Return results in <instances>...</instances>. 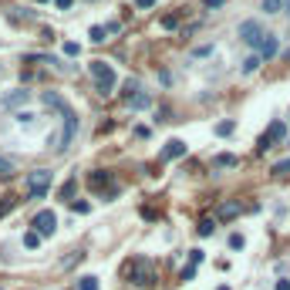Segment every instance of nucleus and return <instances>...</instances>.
Returning <instances> with one entry per match:
<instances>
[{
	"instance_id": "1",
	"label": "nucleus",
	"mask_w": 290,
	"mask_h": 290,
	"mask_svg": "<svg viewBox=\"0 0 290 290\" xmlns=\"http://www.w3.org/2000/svg\"><path fill=\"white\" fill-rule=\"evenodd\" d=\"M74 135H78V115L71 112V115H64V121H61V128L48 139V145L54 148V152H64L68 145L74 142Z\"/></svg>"
},
{
	"instance_id": "2",
	"label": "nucleus",
	"mask_w": 290,
	"mask_h": 290,
	"mask_svg": "<svg viewBox=\"0 0 290 290\" xmlns=\"http://www.w3.org/2000/svg\"><path fill=\"white\" fill-rule=\"evenodd\" d=\"M24 189H27V199H41V196L51 189V172H48V169H34V172H27Z\"/></svg>"
},
{
	"instance_id": "3",
	"label": "nucleus",
	"mask_w": 290,
	"mask_h": 290,
	"mask_svg": "<svg viewBox=\"0 0 290 290\" xmlns=\"http://www.w3.org/2000/svg\"><path fill=\"white\" fill-rule=\"evenodd\" d=\"M91 74H95V81H98V91H101V95H112V91H115V68H112V64H105V61H91Z\"/></svg>"
},
{
	"instance_id": "4",
	"label": "nucleus",
	"mask_w": 290,
	"mask_h": 290,
	"mask_svg": "<svg viewBox=\"0 0 290 290\" xmlns=\"http://www.w3.org/2000/svg\"><path fill=\"white\" fill-rule=\"evenodd\" d=\"M128 277H132V284H135V287H152V284H155L152 263L142 260V257H135V260L128 263Z\"/></svg>"
},
{
	"instance_id": "5",
	"label": "nucleus",
	"mask_w": 290,
	"mask_h": 290,
	"mask_svg": "<svg viewBox=\"0 0 290 290\" xmlns=\"http://www.w3.org/2000/svg\"><path fill=\"white\" fill-rule=\"evenodd\" d=\"M284 139H287V125L277 118V121H270V125H266V132L260 135V142H257V152H266V148L280 145Z\"/></svg>"
},
{
	"instance_id": "6",
	"label": "nucleus",
	"mask_w": 290,
	"mask_h": 290,
	"mask_svg": "<svg viewBox=\"0 0 290 290\" xmlns=\"http://www.w3.org/2000/svg\"><path fill=\"white\" fill-rule=\"evenodd\" d=\"M263 37H266V30H263L260 21H243V24H240V41H243V44H250V48L260 51Z\"/></svg>"
},
{
	"instance_id": "7",
	"label": "nucleus",
	"mask_w": 290,
	"mask_h": 290,
	"mask_svg": "<svg viewBox=\"0 0 290 290\" xmlns=\"http://www.w3.org/2000/svg\"><path fill=\"white\" fill-rule=\"evenodd\" d=\"M30 226H34V233H41V236H51V233L58 230V216H54L51 209H41V213L30 219Z\"/></svg>"
},
{
	"instance_id": "8",
	"label": "nucleus",
	"mask_w": 290,
	"mask_h": 290,
	"mask_svg": "<svg viewBox=\"0 0 290 290\" xmlns=\"http://www.w3.org/2000/svg\"><path fill=\"white\" fill-rule=\"evenodd\" d=\"M41 101H44V108L58 112L61 118H64V115H71V105L64 101V95H61V91H44V95H41Z\"/></svg>"
},
{
	"instance_id": "9",
	"label": "nucleus",
	"mask_w": 290,
	"mask_h": 290,
	"mask_svg": "<svg viewBox=\"0 0 290 290\" xmlns=\"http://www.w3.org/2000/svg\"><path fill=\"white\" fill-rule=\"evenodd\" d=\"M27 101H30V91H24V88H21V91L3 95V98H0V108H21V105H27Z\"/></svg>"
},
{
	"instance_id": "10",
	"label": "nucleus",
	"mask_w": 290,
	"mask_h": 290,
	"mask_svg": "<svg viewBox=\"0 0 290 290\" xmlns=\"http://www.w3.org/2000/svg\"><path fill=\"white\" fill-rule=\"evenodd\" d=\"M186 155V142L182 139H169L166 148H162V159H182Z\"/></svg>"
},
{
	"instance_id": "11",
	"label": "nucleus",
	"mask_w": 290,
	"mask_h": 290,
	"mask_svg": "<svg viewBox=\"0 0 290 290\" xmlns=\"http://www.w3.org/2000/svg\"><path fill=\"white\" fill-rule=\"evenodd\" d=\"M277 51H280V41H277L273 34H266V37H263V44H260V58H263V61H270L273 54H277Z\"/></svg>"
},
{
	"instance_id": "12",
	"label": "nucleus",
	"mask_w": 290,
	"mask_h": 290,
	"mask_svg": "<svg viewBox=\"0 0 290 290\" xmlns=\"http://www.w3.org/2000/svg\"><path fill=\"white\" fill-rule=\"evenodd\" d=\"M240 209H243V206L236 203V199H230V203H219V209H216V219H233V216H240Z\"/></svg>"
},
{
	"instance_id": "13",
	"label": "nucleus",
	"mask_w": 290,
	"mask_h": 290,
	"mask_svg": "<svg viewBox=\"0 0 290 290\" xmlns=\"http://www.w3.org/2000/svg\"><path fill=\"white\" fill-rule=\"evenodd\" d=\"M88 186H91V189H105V186L112 189V172H101V169L91 172V175H88Z\"/></svg>"
},
{
	"instance_id": "14",
	"label": "nucleus",
	"mask_w": 290,
	"mask_h": 290,
	"mask_svg": "<svg viewBox=\"0 0 290 290\" xmlns=\"http://www.w3.org/2000/svg\"><path fill=\"white\" fill-rule=\"evenodd\" d=\"M148 105H152V95H145V91H139L135 98H128V108H132V112H142Z\"/></svg>"
},
{
	"instance_id": "15",
	"label": "nucleus",
	"mask_w": 290,
	"mask_h": 290,
	"mask_svg": "<svg viewBox=\"0 0 290 290\" xmlns=\"http://www.w3.org/2000/svg\"><path fill=\"white\" fill-rule=\"evenodd\" d=\"M236 162H240L236 155H230V152H223V155H216V159H213V169H233Z\"/></svg>"
},
{
	"instance_id": "16",
	"label": "nucleus",
	"mask_w": 290,
	"mask_h": 290,
	"mask_svg": "<svg viewBox=\"0 0 290 290\" xmlns=\"http://www.w3.org/2000/svg\"><path fill=\"white\" fill-rule=\"evenodd\" d=\"M17 172V166H14V159H7V155H0V179L7 182V179H14Z\"/></svg>"
},
{
	"instance_id": "17",
	"label": "nucleus",
	"mask_w": 290,
	"mask_h": 290,
	"mask_svg": "<svg viewBox=\"0 0 290 290\" xmlns=\"http://www.w3.org/2000/svg\"><path fill=\"white\" fill-rule=\"evenodd\" d=\"M260 64H263V58H260V54H250V58L243 61V74H253V71H257Z\"/></svg>"
},
{
	"instance_id": "18",
	"label": "nucleus",
	"mask_w": 290,
	"mask_h": 290,
	"mask_svg": "<svg viewBox=\"0 0 290 290\" xmlns=\"http://www.w3.org/2000/svg\"><path fill=\"white\" fill-rule=\"evenodd\" d=\"M196 233H199V236H213V233H216V219H203V223L196 226Z\"/></svg>"
},
{
	"instance_id": "19",
	"label": "nucleus",
	"mask_w": 290,
	"mask_h": 290,
	"mask_svg": "<svg viewBox=\"0 0 290 290\" xmlns=\"http://www.w3.org/2000/svg\"><path fill=\"white\" fill-rule=\"evenodd\" d=\"M24 246H27V250H34V246H41V233L27 230V233H24Z\"/></svg>"
},
{
	"instance_id": "20",
	"label": "nucleus",
	"mask_w": 290,
	"mask_h": 290,
	"mask_svg": "<svg viewBox=\"0 0 290 290\" xmlns=\"http://www.w3.org/2000/svg\"><path fill=\"white\" fill-rule=\"evenodd\" d=\"M233 128H236V121L226 118V121H219V125H216V135H233Z\"/></svg>"
},
{
	"instance_id": "21",
	"label": "nucleus",
	"mask_w": 290,
	"mask_h": 290,
	"mask_svg": "<svg viewBox=\"0 0 290 290\" xmlns=\"http://www.w3.org/2000/svg\"><path fill=\"white\" fill-rule=\"evenodd\" d=\"M263 10L266 14H280L284 10V0H263Z\"/></svg>"
},
{
	"instance_id": "22",
	"label": "nucleus",
	"mask_w": 290,
	"mask_h": 290,
	"mask_svg": "<svg viewBox=\"0 0 290 290\" xmlns=\"http://www.w3.org/2000/svg\"><path fill=\"white\" fill-rule=\"evenodd\" d=\"M78 290H98V277H81V280H78Z\"/></svg>"
},
{
	"instance_id": "23",
	"label": "nucleus",
	"mask_w": 290,
	"mask_h": 290,
	"mask_svg": "<svg viewBox=\"0 0 290 290\" xmlns=\"http://www.w3.org/2000/svg\"><path fill=\"white\" fill-rule=\"evenodd\" d=\"M162 27H166V30L179 27V14H166V17H162Z\"/></svg>"
},
{
	"instance_id": "24",
	"label": "nucleus",
	"mask_w": 290,
	"mask_h": 290,
	"mask_svg": "<svg viewBox=\"0 0 290 290\" xmlns=\"http://www.w3.org/2000/svg\"><path fill=\"white\" fill-rule=\"evenodd\" d=\"M64 54H68V58H78V54H81V48H78L74 41H64Z\"/></svg>"
},
{
	"instance_id": "25",
	"label": "nucleus",
	"mask_w": 290,
	"mask_h": 290,
	"mask_svg": "<svg viewBox=\"0 0 290 290\" xmlns=\"http://www.w3.org/2000/svg\"><path fill=\"white\" fill-rule=\"evenodd\" d=\"M273 175H290V159L277 162V166H273Z\"/></svg>"
},
{
	"instance_id": "26",
	"label": "nucleus",
	"mask_w": 290,
	"mask_h": 290,
	"mask_svg": "<svg viewBox=\"0 0 290 290\" xmlns=\"http://www.w3.org/2000/svg\"><path fill=\"white\" fill-rule=\"evenodd\" d=\"M203 260H206V253H203V250H189V263H193V266H199Z\"/></svg>"
},
{
	"instance_id": "27",
	"label": "nucleus",
	"mask_w": 290,
	"mask_h": 290,
	"mask_svg": "<svg viewBox=\"0 0 290 290\" xmlns=\"http://www.w3.org/2000/svg\"><path fill=\"white\" fill-rule=\"evenodd\" d=\"M91 41L101 44V41H105V27H91Z\"/></svg>"
},
{
	"instance_id": "28",
	"label": "nucleus",
	"mask_w": 290,
	"mask_h": 290,
	"mask_svg": "<svg viewBox=\"0 0 290 290\" xmlns=\"http://www.w3.org/2000/svg\"><path fill=\"white\" fill-rule=\"evenodd\" d=\"M179 277H182V280H193V277H196V266H193V263H189V266H182V273H179Z\"/></svg>"
},
{
	"instance_id": "29",
	"label": "nucleus",
	"mask_w": 290,
	"mask_h": 290,
	"mask_svg": "<svg viewBox=\"0 0 290 290\" xmlns=\"http://www.w3.org/2000/svg\"><path fill=\"white\" fill-rule=\"evenodd\" d=\"M230 246H233V250H243V236H240V233H233V236H230Z\"/></svg>"
},
{
	"instance_id": "30",
	"label": "nucleus",
	"mask_w": 290,
	"mask_h": 290,
	"mask_svg": "<svg viewBox=\"0 0 290 290\" xmlns=\"http://www.w3.org/2000/svg\"><path fill=\"white\" fill-rule=\"evenodd\" d=\"M14 203H17V199H3V203H0V216H7V213L14 209Z\"/></svg>"
},
{
	"instance_id": "31",
	"label": "nucleus",
	"mask_w": 290,
	"mask_h": 290,
	"mask_svg": "<svg viewBox=\"0 0 290 290\" xmlns=\"http://www.w3.org/2000/svg\"><path fill=\"white\" fill-rule=\"evenodd\" d=\"M17 121H21V125H30V121H34V115H27V112H21V115H17Z\"/></svg>"
},
{
	"instance_id": "32",
	"label": "nucleus",
	"mask_w": 290,
	"mask_h": 290,
	"mask_svg": "<svg viewBox=\"0 0 290 290\" xmlns=\"http://www.w3.org/2000/svg\"><path fill=\"white\" fill-rule=\"evenodd\" d=\"M71 209H74V213H88L91 206H88V203H71Z\"/></svg>"
},
{
	"instance_id": "33",
	"label": "nucleus",
	"mask_w": 290,
	"mask_h": 290,
	"mask_svg": "<svg viewBox=\"0 0 290 290\" xmlns=\"http://www.w3.org/2000/svg\"><path fill=\"white\" fill-rule=\"evenodd\" d=\"M135 7H139V10H145V7H155V0H135Z\"/></svg>"
},
{
	"instance_id": "34",
	"label": "nucleus",
	"mask_w": 290,
	"mask_h": 290,
	"mask_svg": "<svg viewBox=\"0 0 290 290\" xmlns=\"http://www.w3.org/2000/svg\"><path fill=\"white\" fill-rule=\"evenodd\" d=\"M206 7H209V10H213V7H223V3H226V0H203Z\"/></svg>"
},
{
	"instance_id": "35",
	"label": "nucleus",
	"mask_w": 290,
	"mask_h": 290,
	"mask_svg": "<svg viewBox=\"0 0 290 290\" xmlns=\"http://www.w3.org/2000/svg\"><path fill=\"white\" fill-rule=\"evenodd\" d=\"M273 290H290V280H277V287Z\"/></svg>"
},
{
	"instance_id": "36",
	"label": "nucleus",
	"mask_w": 290,
	"mask_h": 290,
	"mask_svg": "<svg viewBox=\"0 0 290 290\" xmlns=\"http://www.w3.org/2000/svg\"><path fill=\"white\" fill-rule=\"evenodd\" d=\"M54 3H58L61 10H68V7H71V3H74V0H54Z\"/></svg>"
},
{
	"instance_id": "37",
	"label": "nucleus",
	"mask_w": 290,
	"mask_h": 290,
	"mask_svg": "<svg viewBox=\"0 0 290 290\" xmlns=\"http://www.w3.org/2000/svg\"><path fill=\"white\" fill-rule=\"evenodd\" d=\"M284 10H287V17H290V0H284Z\"/></svg>"
},
{
	"instance_id": "38",
	"label": "nucleus",
	"mask_w": 290,
	"mask_h": 290,
	"mask_svg": "<svg viewBox=\"0 0 290 290\" xmlns=\"http://www.w3.org/2000/svg\"><path fill=\"white\" fill-rule=\"evenodd\" d=\"M37 3H48V0H37Z\"/></svg>"
}]
</instances>
